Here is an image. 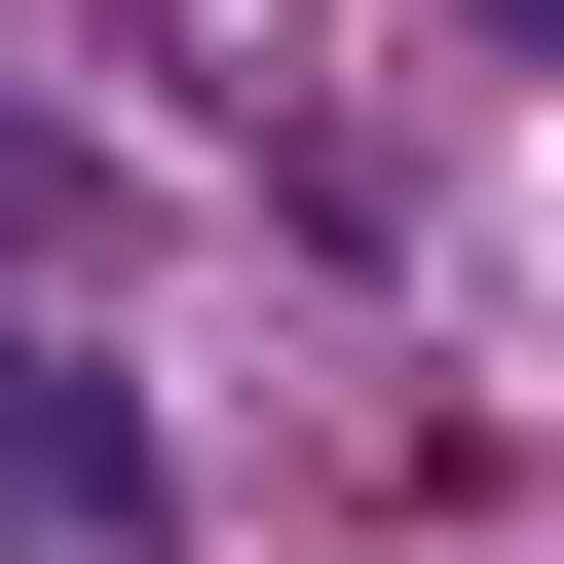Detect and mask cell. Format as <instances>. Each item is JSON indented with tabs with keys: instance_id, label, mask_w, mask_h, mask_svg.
Segmentation results:
<instances>
[{
	"instance_id": "7a4b0ae2",
	"label": "cell",
	"mask_w": 564,
	"mask_h": 564,
	"mask_svg": "<svg viewBox=\"0 0 564 564\" xmlns=\"http://www.w3.org/2000/svg\"><path fill=\"white\" fill-rule=\"evenodd\" d=\"M452 39H527V0H452Z\"/></svg>"
},
{
	"instance_id": "6da1fadb",
	"label": "cell",
	"mask_w": 564,
	"mask_h": 564,
	"mask_svg": "<svg viewBox=\"0 0 564 564\" xmlns=\"http://www.w3.org/2000/svg\"><path fill=\"white\" fill-rule=\"evenodd\" d=\"M0 564H151V377L113 339H0Z\"/></svg>"
}]
</instances>
